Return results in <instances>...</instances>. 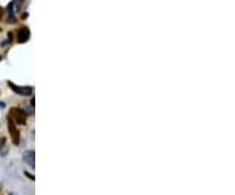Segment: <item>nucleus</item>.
I'll use <instances>...</instances> for the list:
<instances>
[{
	"instance_id": "obj_1",
	"label": "nucleus",
	"mask_w": 235,
	"mask_h": 195,
	"mask_svg": "<svg viewBox=\"0 0 235 195\" xmlns=\"http://www.w3.org/2000/svg\"><path fill=\"white\" fill-rule=\"evenodd\" d=\"M9 85V88L13 92H16L17 94H21V96H30V94L33 93V88L32 87H17V85H14L13 83H8Z\"/></svg>"
},
{
	"instance_id": "obj_2",
	"label": "nucleus",
	"mask_w": 235,
	"mask_h": 195,
	"mask_svg": "<svg viewBox=\"0 0 235 195\" xmlns=\"http://www.w3.org/2000/svg\"><path fill=\"white\" fill-rule=\"evenodd\" d=\"M29 38H30V30L26 28V26L21 28L19 30V33H17V41H19L20 43H24V42H26Z\"/></svg>"
},
{
	"instance_id": "obj_3",
	"label": "nucleus",
	"mask_w": 235,
	"mask_h": 195,
	"mask_svg": "<svg viewBox=\"0 0 235 195\" xmlns=\"http://www.w3.org/2000/svg\"><path fill=\"white\" fill-rule=\"evenodd\" d=\"M12 117H13V119L16 121L17 123H20V124H24V123H25L26 115L24 114V111L19 110V109H14V110H12Z\"/></svg>"
},
{
	"instance_id": "obj_4",
	"label": "nucleus",
	"mask_w": 235,
	"mask_h": 195,
	"mask_svg": "<svg viewBox=\"0 0 235 195\" xmlns=\"http://www.w3.org/2000/svg\"><path fill=\"white\" fill-rule=\"evenodd\" d=\"M9 131H11L12 140H13V143L17 145V144H19V142H20V134H19V131L16 130V127L12 124V122H9Z\"/></svg>"
},
{
	"instance_id": "obj_5",
	"label": "nucleus",
	"mask_w": 235,
	"mask_h": 195,
	"mask_svg": "<svg viewBox=\"0 0 235 195\" xmlns=\"http://www.w3.org/2000/svg\"><path fill=\"white\" fill-rule=\"evenodd\" d=\"M24 161H26L32 168L34 166V152H32V151L25 152V153H24Z\"/></svg>"
},
{
	"instance_id": "obj_6",
	"label": "nucleus",
	"mask_w": 235,
	"mask_h": 195,
	"mask_svg": "<svg viewBox=\"0 0 235 195\" xmlns=\"http://www.w3.org/2000/svg\"><path fill=\"white\" fill-rule=\"evenodd\" d=\"M0 155H7V145H5V138H0Z\"/></svg>"
},
{
	"instance_id": "obj_7",
	"label": "nucleus",
	"mask_w": 235,
	"mask_h": 195,
	"mask_svg": "<svg viewBox=\"0 0 235 195\" xmlns=\"http://www.w3.org/2000/svg\"><path fill=\"white\" fill-rule=\"evenodd\" d=\"M0 108H4V103H1V102H0Z\"/></svg>"
}]
</instances>
